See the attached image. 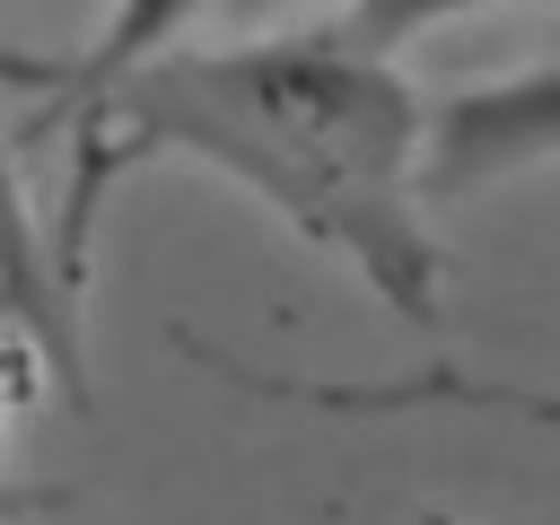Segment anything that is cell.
<instances>
[{
  "mask_svg": "<svg viewBox=\"0 0 560 525\" xmlns=\"http://www.w3.org/2000/svg\"><path fill=\"white\" fill-rule=\"evenodd\" d=\"M52 131H70V175L44 210V245L70 298L88 289L96 219L131 166H210L394 324H438L446 262L420 184L429 96L394 52H368L324 18H271L236 44H175L122 70Z\"/></svg>",
  "mask_w": 560,
  "mask_h": 525,
  "instance_id": "obj_1",
  "label": "cell"
},
{
  "mask_svg": "<svg viewBox=\"0 0 560 525\" xmlns=\"http://www.w3.org/2000/svg\"><path fill=\"white\" fill-rule=\"evenodd\" d=\"M542 166H560V44L499 79H464V88L429 96V131H420L429 201H472V192L525 184Z\"/></svg>",
  "mask_w": 560,
  "mask_h": 525,
  "instance_id": "obj_2",
  "label": "cell"
},
{
  "mask_svg": "<svg viewBox=\"0 0 560 525\" xmlns=\"http://www.w3.org/2000/svg\"><path fill=\"white\" fill-rule=\"evenodd\" d=\"M210 9H228V0H105V26H96V44H88L79 61H0V70L52 88V96H44V131H52L61 114H79V105H88L96 88H114L122 70L175 52V44L192 35V18H210Z\"/></svg>",
  "mask_w": 560,
  "mask_h": 525,
  "instance_id": "obj_3",
  "label": "cell"
},
{
  "mask_svg": "<svg viewBox=\"0 0 560 525\" xmlns=\"http://www.w3.org/2000/svg\"><path fill=\"white\" fill-rule=\"evenodd\" d=\"M228 9H245V18H324V26H341L350 44H368V52H402V44H420V35H438V26H455V18H481V9H516V0H228Z\"/></svg>",
  "mask_w": 560,
  "mask_h": 525,
  "instance_id": "obj_4",
  "label": "cell"
}]
</instances>
